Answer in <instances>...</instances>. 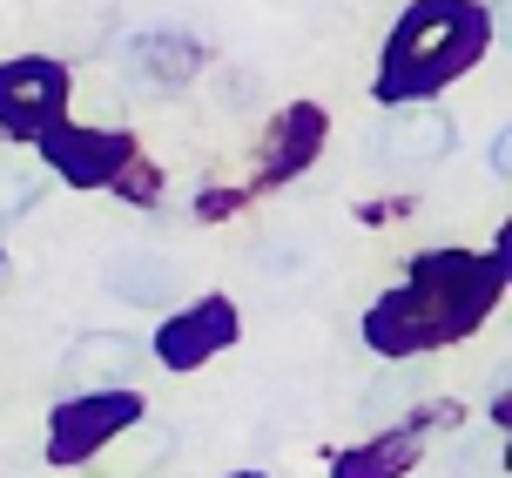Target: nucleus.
Returning <instances> with one entry per match:
<instances>
[{
	"label": "nucleus",
	"instance_id": "1",
	"mask_svg": "<svg viewBox=\"0 0 512 478\" xmlns=\"http://www.w3.org/2000/svg\"><path fill=\"white\" fill-rule=\"evenodd\" d=\"M499 290H506V243H499V256H465V250L425 256L405 277V290H391L371 310L364 337L384 357H411V351H425V344L465 337L492 310Z\"/></svg>",
	"mask_w": 512,
	"mask_h": 478
},
{
	"label": "nucleus",
	"instance_id": "2",
	"mask_svg": "<svg viewBox=\"0 0 512 478\" xmlns=\"http://www.w3.org/2000/svg\"><path fill=\"white\" fill-rule=\"evenodd\" d=\"M486 7L472 0H411L405 21L391 27L384 41V75H378V95L384 101H405V95H432L438 81L465 75L479 48H486Z\"/></svg>",
	"mask_w": 512,
	"mask_h": 478
},
{
	"label": "nucleus",
	"instance_id": "3",
	"mask_svg": "<svg viewBox=\"0 0 512 478\" xmlns=\"http://www.w3.org/2000/svg\"><path fill=\"white\" fill-rule=\"evenodd\" d=\"M135 418H142V404H135V391H122V384L75 391V398L54 411V445H48V458H54V465H81V458L102 452L108 438H122Z\"/></svg>",
	"mask_w": 512,
	"mask_h": 478
},
{
	"label": "nucleus",
	"instance_id": "4",
	"mask_svg": "<svg viewBox=\"0 0 512 478\" xmlns=\"http://www.w3.org/2000/svg\"><path fill=\"white\" fill-rule=\"evenodd\" d=\"M61 101H68V68H61V61L27 54V61H7V68H0V128L41 135V128H54Z\"/></svg>",
	"mask_w": 512,
	"mask_h": 478
},
{
	"label": "nucleus",
	"instance_id": "5",
	"mask_svg": "<svg viewBox=\"0 0 512 478\" xmlns=\"http://www.w3.org/2000/svg\"><path fill=\"white\" fill-rule=\"evenodd\" d=\"M459 149V128L438 108H405V115H384L371 135H364V155L378 169H418V162H438V155Z\"/></svg>",
	"mask_w": 512,
	"mask_h": 478
},
{
	"label": "nucleus",
	"instance_id": "6",
	"mask_svg": "<svg viewBox=\"0 0 512 478\" xmlns=\"http://www.w3.org/2000/svg\"><path fill=\"white\" fill-rule=\"evenodd\" d=\"M196 61H203V48L189 34H176V27H142V34L122 41V81L135 95H169V88H182V81L196 75Z\"/></svg>",
	"mask_w": 512,
	"mask_h": 478
},
{
	"label": "nucleus",
	"instance_id": "7",
	"mask_svg": "<svg viewBox=\"0 0 512 478\" xmlns=\"http://www.w3.org/2000/svg\"><path fill=\"white\" fill-rule=\"evenodd\" d=\"M142 364H149V351H142L135 337H122V330H88V337L68 344L61 378L75 384V391H102V384H135Z\"/></svg>",
	"mask_w": 512,
	"mask_h": 478
},
{
	"label": "nucleus",
	"instance_id": "8",
	"mask_svg": "<svg viewBox=\"0 0 512 478\" xmlns=\"http://www.w3.org/2000/svg\"><path fill=\"white\" fill-rule=\"evenodd\" d=\"M230 337H236V310L223 297H209V303H189L176 324L155 337V357H162L169 371H196V364H203V357H216Z\"/></svg>",
	"mask_w": 512,
	"mask_h": 478
},
{
	"label": "nucleus",
	"instance_id": "9",
	"mask_svg": "<svg viewBox=\"0 0 512 478\" xmlns=\"http://www.w3.org/2000/svg\"><path fill=\"white\" fill-rule=\"evenodd\" d=\"M41 149L68 182H115L128 162V142L102 128H41Z\"/></svg>",
	"mask_w": 512,
	"mask_h": 478
},
{
	"label": "nucleus",
	"instance_id": "10",
	"mask_svg": "<svg viewBox=\"0 0 512 478\" xmlns=\"http://www.w3.org/2000/svg\"><path fill=\"white\" fill-rule=\"evenodd\" d=\"M108 297H122V303H142V310H162V303L182 290V270L169 263V256H155V250H122V256H108Z\"/></svg>",
	"mask_w": 512,
	"mask_h": 478
},
{
	"label": "nucleus",
	"instance_id": "11",
	"mask_svg": "<svg viewBox=\"0 0 512 478\" xmlns=\"http://www.w3.org/2000/svg\"><path fill=\"white\" fill-rule=\"evenodd\" d=\"M418 465V438L411 431H391V438H371V445H358V452H337L331 472L337 478H398Z\"/></svg>",
	"mask_w": 512,
	"mask_h": 478
},
{
	"label": "nucleus",
	"instance_id": "12",
	"mask_svg": "<svg viewBox=\"0 0 512 478\" xmlns=\"http://www.w3.org/2000/svg\"><path fill=\"white\" fill-rule=\"evenodd\" d=\"M317 142H324V115L317 108H290L277 122V135H270V176H297L310 155H317Z\"/></svg>",
	"mask_w": 512,
	"mask_h": 478
},
{
	"label": "nucleus",
	"instance_id": "13",
	"mask_svg": "<svg viewBox=\"0 0 512 478\" xmlns=\"http://www.w3.org/2000/svg\"><path fill=\"white\" fill-rule=\"evenodd\" d=\"M41 189H48V176H41V169H14V162H0V223L27 216V209L41 202Z\"/></svg>",
	"mask_w": 512,
	"mask_h": 478
},
{
	"label": "nucleus",
	"instance_id": "14",
	"mask_svg": "<svg viewBox=\"0 0 512 478\" xmlns=\"http://www.w3.org/2000/svg\"><path fill=\"white\" fill-rule=\"evenodd\" d=\"M418 371H398V378H384L378 391H371V398H364V418H384V411H398V404H411L418 398Z\"/></svg>",
	"mask_w": 512,
	"mask_h": 478
},
{
	"label": "nucleus",
	"instance_id": "15",
	"mask_svg": "<svg viewBox=\"0 0 512 478\" xmlns=\"http://www.w3.org/2000/svg\"><path fill=\"white\" fill-rule=\"evenodd\" d=\"M236 478H263V472H236Z\"/></svg>",
	"mask_w": 512,
	"mask_h": 478
}]
</instances>
